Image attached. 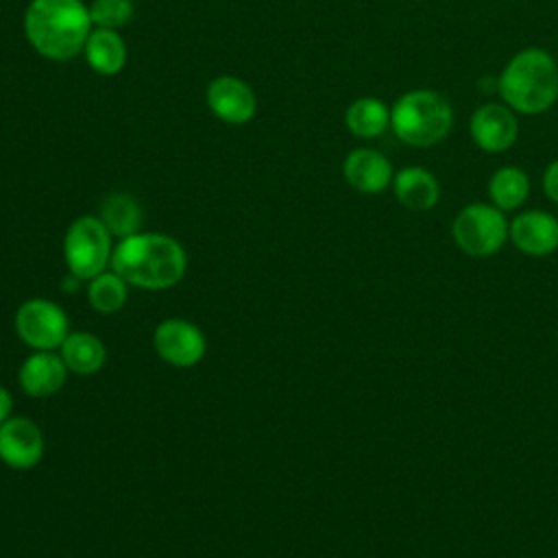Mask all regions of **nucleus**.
Wrapping results in <instances>:
<instances>
[{
  "instance_id": "1",
  "label": "nucleus",
  "mask_w": 558,
  "mask_h": 558,
  "mask_svg": "<svg viewBox=\"0 0 558 558\" xmlns=\"http://www.w3.org/2000/svg\"><path fill=\"white\" fill-rule=\"evenodd\" d=\"M94 24L83 0H31L24 13V33L46 59L68 61L83 52Z\"/></svg>"
},
{
  "instance_id": "2",
  "label": "nucleus",
  "mask_w": 558,
  "mask_h": 558,
  "mask_svg": "<svg viewBox=\"0 0 558 558\" xmlns=\"http://www.w3.org/2000/svg\"><path fill=\"white\" fill-rule=\"evenodd\" d=\"M111 266L131 286L161 290L183 277L187 259L183 246L170 235L135 233L116 244Z\"/></svg>"
},
{
  "instance_id": "3",
  "label": "nucleus",
  "mask_w": 558,
  "mask_h": 558,
  "mask_svg": "<svg viewBox=\"0 0 558 558\" xmlns=\"http://www.w3.org/2000/svg\"><path fill=\"white\" fill-rule=\"evenodd\" d=\"M497 92L517 113H545L558 102V61L545 48H523L499 72Z\"/></svg>"
},
{
  "instance_id": "4",
  "label": "nucleus",
  "mask_w": 558,
  "mask_h": 558,
  "mask_svg": "<svg viewBox=\"0 0 558 558\" xmlns=\"http://www.w3.org/2000/svg\"><path fill=\"white\" fill-rule=\"evenodd\" d=\"M390 129L408 146H436L453 129V107L436 89H408L390 107Z\"/></svg>"
},
{
  "instance_id": "5",
  "label": "nucleus",
  "mask_w": 558,
  "mask_h": 558,
  "mask_svg": "<svg viewBox=\"0 0 558 558\" xmlns=\"http://www.w3.org/2000/svg\"><path fill=\"white\" fill-rule=\"evenodd\" d=\"M508 225L506 214L493 203H469L456 214L451 238L464 255L482 259L499 253L508 240Z\"/></svg>"
},
{
  "instance_id": "6",
  "label": "nucleus",
  "mask_w": 558,
  "mask_h": 558,
  "mask_svg": "<svg viewBox=\"0 0 558 558\" xmlns=\"http://www.w3.org/2000/svg\"><path fill=\"white\" fill-rule=\"evenodd\" d=\"M111 233L96 216L76 218L63 238V257L76 279H94L111 264Z\"/></svg>"
},
{
  "instance_id": "7",
  "label": "nucleus",
  "mask_w": 558,
  "mask_h": 558,
  "mask_svg": "<svg viewBox=\"0 0 558 558\" xmlns=\"http://www.w3.org/2000/svg\"><path fill=\"white\" fill-rule=\"evenodd\" d=\"M17 336L37 351L61 347L68 338V318L63 310L46 299L26 301L15 316Z\"/></svg>"
},
{
  "instance_id": "8",
  "label": "nucleus",
  "mask_w": 558,
  "mask_h": 558,
  "mask_svg": "<svg viewBox=\"0 0 558 558\" xmlns=\"http://www.w3.org/2000/svg\"><path fill=\"white\" fill-rule=\"evenodd\" d=\"M469 135L484 153H506L519 137L517 111H512L506 102H482L471 113Z\"/></svg>"
},
{
  "instance_id": "9",
  "label": "nucleus",
  "mask_w": 558,
  "mask_h": 558,
  "mask_svg": "<svg viewBox=\"0 0 558 558\" xmlns=\"http://www.w3.org/2000/svg\"><path fill=\"white\" fill-rule=\"evenodd\" d=\"M508 240L527 257H547L558 248V218L545 209H525L510 220Z\"/></svg>"
},
{
  "instance_id": "10",
  "label": "nucleus",
  "mask_w": 558,
  "mask_h": 558,
  "mask_svg": "<svg viewBox=\"0 0 558 558\" xmlns=\"http://www.w3.org/2000/svg\"><path fill=\"white\" fill-rule=\"evenodd\" d=\"M155 351L172 366H194L205 355V336L183 318H168L155 329Z\"/></svg>"
},
{
  "instance_id": "11",
  "label": "nucleus",
  "mask_w": 558,
  "mask_h": 558,
  "mask_svg": "<svg viewBox=\"0 0 558 558\" xmlns=\"http://www.w3.org/2000/svg\"><path fill=\"white\" fill-rule=\"evenodd\" d=\"M207 105L211 113L227 124H246L257 109L251 85L238 76H218L207 87Z\"/></svg>"
},
{
  "instance_id": "12",
  "label": "nucleus",
  "mask_w": 558,
  "mask_h": 558,
  "mask_svg": "<svg viewBox=\"0 0 558 558\" xmlns=\"http://www.w3.org/2000/svg\"><path fill=\"white\" fill-rule=\"evenodd\" d=\"M44 456L41 429L31 418H7L0 425V458L13 469H33Z\"/></svg>"
},
{
  "instance_id": "13",
  "label": "nucleus",
  "mask_w": 558,
  "mask_h": 558,
  "mask_svg": "<svg viewBox=\"0 0 558 558\" xmlns=\"http://www.w3.org/2000/svg\"><path fill=\"white\" fill-rule=\"evenodd\" d=\"M344 181L362 194H381L392 185L395 168L390 159L375 148H355L342 161Z\"/></svg>"
},
{
  "instance_id": "14",
  "label": "nucleus",
  "mask_w": 558,
  "mask_h": 558,
  "mask_svg": "<svg viewBox=\"0 0 558 558\" xmlns=\"http://www.w3.org/2000/svg\"><path fill=\"white\" fill-rule=\"evenodd\" d=\"M392 194L410 211H429L440 201V183L423 166H405L392 177Z\"/></svg>"
},
{
  "instance_id": "15",
  "label": "nucleus",
  "mask_w": 558,
  "mask_h": 558,
  "mask_svg": "<svg viewBox=\"0 0 558 558\" xmlns=\"http://www.w3.org/2000/svg\"><path fill=\"white\" fill-rule=\"evenodd\" d=\"M68 366L61 355L37 351L20 366V386L31 397H50L65 384Z\"/></svg>"
},
{
  "instance_id": "16",
  "label": "nucleus",
  "mask_w": 558,
  "mask_h": 558,
  "mask_svg": "<svg viewBox=\"0 0 558 558\" xmlns=\"http://www.w3.org/2000/svg\"><path fill=\"white\" fill-rule=\"evenodd\" d=\"M85 59L96 74L113 76L126 63V46L124 39L113 28H92L85 41Z\"/></svg>"
},
{
  "instance_id": "17",
  "label": "nucleus",
  "mask_w": 558,
  "mask_h": 558,
  "mask_svg": "<svg viewBox=\"0 0 558 558\" xmlns=\"http://www.w3.org/2000/svg\"><path fill=\"white\" fill-rule=\"evenodd\" d=\"M344 124L355 137L375 140L390 129V109L375 96H362L347 107Z\"/></svg>"
},
{
  "instance_id": "18",
  "label": "nucleus",
  "mask_w": 558,
  "mask_h": 558,
  "mask_svg": "<svg viewBox=\"0 0 558 558\" xmlns=\"http://www.w3.org/2000/svg\"><path fill=\"white\" fill-rule=\"evenodd\" d=\"M530 187V177L523 168L501 166L488 179V198L504 214L514 211L527 201Z\"/></svg>"
},
{
  "instance_id": "19",
  "label": "nucleus",
  "mask_w": 558,
  "mask_h": 558,
  "mask_svg": "<svg viewBox=\"0 0 558 558\" xmlns=\"http://www.w3.org/2000/svg\"><path fill=\"white\" fill-rule=\"evenodd\" d=\"M100 220L105 222V227L109 229L111 235L122 240V238L140 233L142 207H140V203L131 194L116 192V194H109L102 201Z\"/></svg>"
},
{
  "instance_id": "20",
  "label": "nucleus",
  "mask_w": 558,
  "mask_h": 558,
  "mask_svg": "<svg viewBox=\"0 0 558 558\" xmlns=\"http://www.w3.org/2000/svg\"><path fill=\"white\" fill-rule=\"evenodd\" d=\"M107 351L102 342L92 333H68L61 344V360L78 375H92L105 364Z\"/></svg>"
},
{
  "instance_id": "21",
  "label": "nucleus",
  "mask_w": 558,
  "mask_h": 558,
  "mask_svg": "<svg viewBox=\"0 0 558 558\" xmlns=\"http://www.w3.org/2000/svg\"><path fill=\"white\" fill-rule=\"evenodd\" d=\"M87 299L96 312L113 314L126 301V281L118 272H100L89 279Z\"/></svg>"
},
{
  "instance_id": "22",
  "label": "nucleus",
  "mask_w": 558,
  "mask_h": 558,
  "mask_svg": "<svg viewBox=\"0 0 558 558\" xmlns=\"http://www.w3.org/2000/svg\"><path fill=\"white\" fill-rule=\"evenodd\" d=\"M89 17L96 28H120L133 17L131 0H94L89 4Z\"/></svg>"
},
{
  "instance_id": "23",
  "label": "nucleus",
  "mask_w": 558,
  "mask_h": 558,
  "mask_svg": "<svg viewBox=\"0 0 558 558\" xmlns=\"http://www.w3.org/2000/svg\"><path fill=\"white\" fill-rule=\"evenodd\" d=\"M543 192L551 203L558 205V157L549 161L543 172Z\"/></svg>"
},
{
  "instance_id": "24",
  "label": "nucleus",
  "mask_w": 558,
  "mask_h": 558,
  "mask_svg": "<svg viewBox=\"0 0 558 558\" xmlns=\"http://www.w3.org/2000/svg\"><path fill=\"white\" fill-rule=\"evenodd\" d=\"M11 405H13V399L11 395L7 392V388L0 386V425L9 418V412H11Z\"/></svg>"
}]
</instances>
